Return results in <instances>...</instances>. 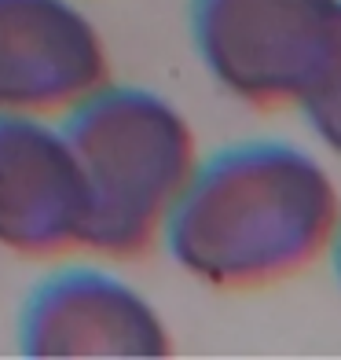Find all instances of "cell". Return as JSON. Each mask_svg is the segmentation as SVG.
Instances as JSON below:
<instances>
[{"label": "cell", "mask_w": 341, "mask_h": 360, "mask_svg": "<svg viewBox=\"0 0 341 360\" xmlns=\"http://www.w3.org/2000/svg\"><path fill=\"white\" fill-rule=\"evenodd\" d=\"M85 188L62 129L0 110V247L29 261L81 250Z\"/></svg>", "instance_id": "cell-6"}, {"label": "cell", "mask_w": 341, "mask_h": 360, "mask_svg": "<svg viewBox=\"0 0 341 360\" xmlns=\"http://www.w3.org/2000/svg\"><path fill=\"white\" fill-rule=\"evenodd\" d=\"M341 195L330 169L286 140H242L194 162L161 243L176 269L213 290H261L330 250Z\"/></svg>", "instance_id": "cell-1"}, {"label": "cell", "mask_w": 341, "mask_h": 360, "mask_svg": "<svg viewBox=\"0 0 341 360\" xmlns=\"http://www.w3.org/2000/svg\"><path fill=\"white\" fill-rule=\"evenodd\" d=\"M59 129L85 188L81 250L143 257L199 162L187 118L151 89L107 81L74 103Z\"/></svg>", "instance_id": "cell-2"}, {"label": "cell", "mask_w": 341, "mask_h": 360, "mask_svg": "<svg viewBox=\"0 0 341 360\" xmlns=\"http://www.w3.org/2000/svg\"><path fill=\"white\" fill-rule=\"evenodd\" d=\"M297 110L312 125V133L330 147V155L341 158V22L330 44V56L323 63L319 77L312 81V89L305 92V100L297 103Z\"/></svg>", "instance_id": "cell-7"}, {"label": "cell", "mask_w": 341, "mask_h": 360, "mask_svg": "<svg viewBox=\"0 0 341 360\" xmlns=\"http://www.w3.org/2000/svg\"><path fill=\"white\" fill-rule=\"evenodd\" d=\"M330 261H334V276H337V283H341V221H337V232H334V243H330Z\"/></svg>", "instance_id": "cell-8"}, {"label": "cell", "mask_w": 341, "mask_h": 360, "mask_svg": "<svg viewBox=\"0 0 341 360\" xmlns=\"http://www.w3.org/2000/svg\"><path fill=\"white\" fill-rule=\"evenodd\" d=\"M341 0H191L206 74L257 110L297 107L337 37Z\"/></svg>", "instance_id": "cell-3"}, {"label": "cell", "mask_w": 341, "mask_h": 360, "mask_svg": "<svg viewBox=\"0 0 341 360\" xmlns=\"http://www.w3.org/2000/svg\"><path fill=\"white\" fill-rule=\"evenodd\" d=\"M110 81L100 30L70 0H0V110L67 114Z\"/></svg>", "instance_id": "cell-4"}, {"label": "cell", "mask_w": 341, "mask_h": 360, "mask_svg": "<svg viewBox=\"0 0 341 360\" xmlns=\"http://www.w3.org/2000/svg\"><path fill=\"white\" fill-rule=\"evenodd\" d=\"M26 356H166L169 327L125 280L67 269L41 280L19 313Z\"/></svg>", "instance_id": "cell-5"}]
</instances>
